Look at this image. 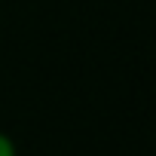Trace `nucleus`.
Masks as SVG:
<instances>
[{"instance_id":"1","label":"nucleus","mask_w":156,"mask_h":156,"mask_svg":"<svg viewBox=\"0 0 156 156\" xmlns=\"http://www.w3.org/2000/svg\"><path fill=\"white\" fill-rule=\"evenodd\" d=\"M0 156H19V144L6 132H0Z\"/></svg>"}]
</instances>
